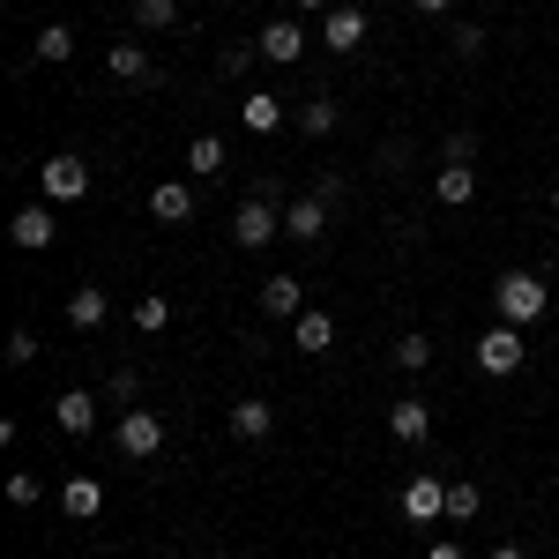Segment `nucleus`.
I'll list each match as a JSON object with an SVG mask.
<instances>
[{
  "instance_id": "9b49d317",
  "label": "nucleus",
  "mask_w": 559,
  "mask_h": 559,
  "mask_svg": "<svg viewBox=\"0 0 559 559\" xmlns=\"http://www.w3.org/2000/svg\"><path fill=\"white\" fill-rule=\"evenodd\" d=\"M150 216L157 224H194V187L187 179H157L150 187Z\"/></svg>"
},
{
  "instance_id": "f257e3e1",
  "label": "nucleus",
  "mask_w": 559,
  "mask_h": 559,
  "mask_svg": "<svg viewBox=\"0 0 559 559\" xmlns=\"http://www.w3.org/2000/svg\"><path fill=\"white\" fill-rule=\"evenodd\" d=\"M492 306H500V321H508V329H530V321H545L552 284H545V276H530V269H508V276L492 284Z\"/></svg>"
},
{
  "instance_id": "423d86ee",
  "label": "nucleus",
  "mask_w": 559,
  "mask_h": 559,
  "mask_svg": "<svg viewBox=\"0 0 559 559\" xmlns=\"http://www.w3.org/2000/svg\"><path fill=\"white\" fill-rule=\"evenodd\" d=\"M321 45H329V52H358V45H366V8L336 0V8L321 15Z\"/></svg>"
},
{
  "instance_id": "0eeeda50",
  "label": "nucleus",
  "mask_w": 559,
  "mask_h": 559,
  "mask_svg": "<svg viewBox=\"0 0 559 559\" xmlns=\"http://www.w3.org/2000/svg\"><path fill=\"white\" fill-rule=\"evenodd\" d=\"M269 432H276V403H269V395H239V403H231V440L261 448Z\"/></svg>"
},
{
  "instance_id": "412c9836",
  "label": "nucleus",
  "mask_w": 559,
  "mask_h": 559,
  "mask_svg": "<svg viewBox=\"0 0 559 559\" xmlns=\"http://www.w3.org/2000/svg\"><path fill=\"white\" fill-rule=\"evenodd\" d=\"M52 418H60V432H75V440H83V432L97 426V395H90V388H68V395L52 403Z\"/></svg>"
},
{
  "instance_id": "473e14b6",
  "label": "nucleus",
  "mask_w": 559,
  "mask_h": 559,
  "mask_svg": "<svg viewBox=\"0 0 559 559\" xmlns=\"http://www.w3.org/2000/svg\"><path fill=\"white\" fill-rule=\"evenodd\" d=\"M31 358H38V329H15L8 336V366H31Z\"/></svg>"
},
{
  "instance_id": "7ed1b4c3",
  "label": "nucleus",
  "mask_w": 559,
  "mask_h": 559,
  "mask_svg": "<svg viewBox=\"0 0 559 559\" xmlns=\"http://www.w3.org/2000/svg\"><path fill=\"white\" fill-rule=\"evenodd\" d=\"M522 329H508V321H492V329H485V336H477V366H485V373H522Z\"/></svg>"
},
{
  "instance_id": "c756f323",
  "label": "nucleus",
  "mask_w": 559,
  "mask_h": 559,
  "mask_svg": "<svg viewBox=\"0 0 559 559\" xmlns=\"http://www.w3.org/2000/svg\"><path fill=\"white\" fill-rule=\"evenodd\" d=\"M38 500H45V485H38L31 471H15V477H8V508H38Z\"/></svg>"
},
{
  "instance_id": "20e7f679",
  "label": "nucleus",
  "mask_w": 559,
  "mask_h": 559,
  "mask_svg": "<svg viewBox=\"0 0 559 559\" xmlns=\"http://www.w3.org/2000/svg\"><path fill=\"white\" fill-rule=\"evenodd\" d=\"M112 440H120V455H128V463H150V455L165 448V418H157V411H128Z\"/></svg>"
},
{
  "instance_id": "7c9ffc66",
  "label": "nucleus",
  "mask_w": 559,
  "mask_h": 559,
  "mask_svg": "<svg viewBox=\"0 0 559 559\" xmlns=\"http://www.w3.org/2000/svg\"><path fill=\"white\" fill-rule=\"evenodd\" d=\"M448 45H455V60H477V52H485V23H463Z\"/></svg>"
},
{
  "instance_id": "6e6552de",
  "label": "nucleus",
  "mask_w": 559,
  "mask_h": 559,
  "mask_svg": "<svg viewBox=\"0 0 559 559\" xmlns=\"http://www.w3.org/2000/svg\"><path fill=\"white\" fill-rule=\"evenodd\" d=\"M388 432H395L403 448H426V440H432V403H426V395H403V403L388 411Z\"/></svg>"
},
{
  "instance_id": "1a4fd4ad",
  "label": "nucleus",
  "mask_w": 559,
  "mask_h": 559,
  "mask_svg": "<svg viewBox=\"0 0 559 559\" xmlns=\"http://www.w3.org/2000/svg\"><path fill=\"white\" fill-rule=\"evenodd\" d=\"M403 515H411V522H440V515H448V485H440L432 471H418L411 485H403Z\"/></svg>"
},
{
  "instance_id": "ea45409f",
  "label": "nucleus",
  "mask_w": 559,
  "mask_h": 559,
  "mask_svg": "<svg viewBox=\"0 0 559 559\" xmlns=\"http://www.w3.org/2000/svg\"><path fill=\"white\" fill-rule=\"evenodd\" d=\"M552 210H559V187H552Z\"/></svg>"
},
{
  "instance_id": "cd10ccee",
  "label": "nucleus",
  "mask_w": 559,
  "mask_h": 559,
  "mask_svg": "<svg viewBox=\"0 0 559 559\" xmlns=\"http://www.w3.org/2000/svg\"><path fill=\"white\" fill-rule=\"evenodd\" d=\"M254 52H261V45H224V52H216V75H224V83H239V75L254 68Z\"/></svg>"
},
{
  "instance_id": "f3484780",
  "label": "nucleus",
  "mask_w": 559,
  "mask_h": 559,
  "mask_svg": "<svg viewBox=\"0 0 559 559\" xmlns=\"http://www.w3.org/2000/svg\"><path fill=\"white\" fill-rule=\"evenodd\" d=\"M105 68H112L120 83H157V60H150V45H105Z\"/></svg>"
},
{
  "instance_id": "5701e85b",
  "label": "nucleus",
  "mask_w": 559,
  "mask_h": 559,
  "mask_svg": "<svg viewBox=\"0 0 559 559\" xmlns=\"http://www.w3.org/2000/svg\"><path fill=\"white\" fill-rule=\"evenodd\" d=\"M336 120H344V112H336V97H306V105H299V128L313 134V142H321V134H336Z\"/></svg>"
},
{
  "instance_id": "39448f33",
  "label": "nucleus",
  "mask_w": 559,
  "mask_h": 559,
  "mask_svg": "<svg viewBox=\"0 0 559 559\" xmlns=\"http://www.w3.org/2000/svg\"><path fill=\"white\" fill-rule=\"evenodd\" d=\"M38 179H45V202H83L90 194V165L83 157H45Z\"/></svg>"
},
{
  "instance_id": "f704fd0d",
  "label": "nucleus",
  "mask_w": 559,
  "mask_h": 559,
  "mask_svg": "<svg viewBox=\"0 0 559 559\" xmlns=\"http://www.w3.org/2000/svg\"><path fill=\"white\" fill-rule=\"evenodd\" d=\"M477 157V134H448V165H471Z\"/></svg>"
},
{
  "instance_id": "e433bc0d",
  "label": "nucleus",
  "mask_w": 559,
  "mask_h": 559,
  "mask_svg": "<svg viewBox=\"0 0 559 559\" xmlns=\"http://www.w3.org/2000/svg\"><path fill=\"white\" fill-rule=\"evenodd\" d=\"M426 559H463V545H432V552Z\"/></svg>"
},
{
  "instance_id": "4be33fe9",
  "label": "nucleus",
  "mask_w": 559,
  "mask_h": 559,
  "mask_svg": "<svg viewBox=\"0 0 559 559\" xmlns=\"http://www.w3.org/2000/svg\"><path fill=\"white\" fill-rule=\"evenodd\" d=\"M187 173H194V179L224 173V142H216V134H194V142H187Z\"/></svg>"
},
{
  "instance_id": "ddd939ff",
  "label": "nucleus",
  "mask_w": 559,
  "mask_h": 559,
  "mask_svg": "<svg viewBox=\"0 0 559 559\" xmlns=\"http://www.w3.org/2000/svg\"><path fill=\"white\" fill-rule=\"evenodd\" d=\"M261 313H269V321H299L306 313V284L299 276H269V284H261Z\"/></svg>"
},
{
  "instance_id": "393cba45",
  "label": "nucleus",
  "mask_w": 559,
  "mask_h": 559,
  "mask_svg": "<svg viewBox=\"0 0 559 559\" xmlns=\"http://www.w3.org/2000/svg\"><path fill=\"white\" fill-rule=\"evenodd\" d=\"M165 321H173V299H165V292H142V299H134V329H142V336H157Z\"/></svg>"
},
{
  "instance_id": "bb28decb",
  "label": "nucleus",
  "mask_w": 559,
  "mask_h": 559,
  "mask_svg": "<svg viewBox=\"0 0 559 559\" xmlns=\"http://www.w3.org/2000/svg\"><path fill=\"white\" fill-rule=\"evenodd\" d=\"M134 23H142V31H173L179 0H134Z\"/></svg>"
},
{
  "instance_id": "6ab92c4d",
  "label": "nucleus",
  "mask_w": 559,
  "mask_h": 559,
  "mask_svg": "<svg viewBox=\"0 0 559 559\" xmlns=\"http://www.w3.org/2000/svg\"><path fill=\"white\" fill-rule=\"evenodd\" d=\"M239 120L254 134H276L284 128V97H276V90H247V97H239Z\"/></svg>"
},
{
  "instance_id": "a878e982",
  "label": "nucleus",
  "mask_w": 559,
  "mask_h": 559,
  "mask_svg": "<svg viewBox=\"0 0 559 559\" xmlns=\"http://www.w3.org/2000/svg\"><path fill=\"white\" fill-rule=\"evenodd\" d=\"M485 508V492H477L471 477H448V522H471Z\"/></svg>"
},
{
  "instance_id": "4c0bfd02",
  "label": "nucleus",
  "mask_w": 559,
  "mask_h": 559,
  "mask_svg": "<svg viewBox=\"0 0 559 559\" xmlns=\"http://www.w3.org/2000/svg\"><path fill=\"white\" fill-rule=\"evenodd\" d=\"M492 559H522V545H492Z\"/></svg>"
},
{
  "instance_id": "dca6fc26",
  "label": "nucleus",
  "mask_w": 559,
  "mask_h": 559,
  "mask_svg": "<svg viewBox=\"0 0 559 559\" xmlns=\"http://www.w3.org/2000/svg\"><path fill=\"white\" fill-rule=\"evenodd\" d=\"M432 194H440L448 210H471L477 202V165H440V173H432Z\"/></svg>"
},
{
  "instance_id": "c85d7f7f",
  "label": "nucleus",
  "mask_w": 559,
  "mask_h": 559,
  "mask_svg": "<svg viewBox=\"0 0 559 559\" xmlns=\"http://www.w3.org/2000/svg\"><path fill=\"white\" fill-rule=\"evenodd\" d=\"M395 366H403V373H426L432 366V336H403V344H395Z\"/></svg>"
},
{
  "instance_id": "58836bf2",
  "label": "nucleus",
  "mask_w": 559,
  "mask_h": 559,
  "mask_svg": "<svg viewBox=\"0 0 559 559\" xmlns=\"http://www.w3.org/2000/svg\"><path fill=\"white\" fill-rule=\"evenodd\" d=\"M292 8H321V15H329V8H336V0H292Z\"/></svg>"
},
{
  "instance_id": "2eb2a0df",
  "label": "nucleus",
  "mask_w": 559,
  "mask_h": 559,
  "mask_svg": "<svg viewBox=\"0 0 559 559\" xmlns=\"http://www.w3.org/2000/svg\"><path fill=\"white\" fill-rule=\"evenodd\" d=\"M329 344H336V321H329L321 306H306L299 321H292V350H299V358H321Z\"/></svg>"
},
{
  "instance_id": "c9c22d12",
  "label": "nucleus",
  "mask_w": 559,
  "mask_h": 559,
  "mask_svg": "<svg viewBox=\"0 0 559 559\" xmlns=\"http://www.w3.org/2000/svg\"><path fill=\"white\" fill-rule=\"evenodd\" d=\"M411 8H418V15H448L455 0H411Z\"/></svg>"
},
{
  "instance_id": "aec40b11",
  "label": "nucleus",
  "mask_w": 559,
  "mask_h": 559,
  "mask_svg": "<svg viewBox=\"0 0 559 559\" xmlns=\"http://www.w3.org/2000/svg\"><path fill=\"white\" fill-rule=\"evenodd\" d=\"M60 508L75 522H97L105 515V485H97V477H68V485H60Z\"/></svg>"
},
{
  "instance_id": "b1692460",
  "label": "nucleus",
  "mask_w": 559,
  "mask_h": 559,
  "mask_svg": "<svg viewBox=\"0 0 559 559\" xmlns=\"http://www.w3.org/2000/svg\"><path fill=\"white\" fill-rule=\"evenodd\" d=\"M31 52L60 68V60H75V31H68V23H45V31H38V45H31Z\"/></svg>"
},
{
  "instance_id": "9d476101",
  "label": "nucleus",
  "mask_w": 559,
  "mask_h": 559,
  "mask_svg": "<svg viewBox=\"0 0 559 559\" xmlns=\"http://www.w3.org/2000/svg\"><path fill=\"white\" fill-rule=\"evenodd\" d=\"M8 239H15L23 254H38V247H52V239H60V224H52V210H45V202H31V210H15Z\"/></svg>"
},
{
  "instance_id": "f03ea898",
  "label": "nucleus",
  "mask_w": 559,
  "mask_h": 559,
  "mask_svg": "<svg viewBox=\"0 0 559 559\" xmlns=\"http://www.w3.org/2000/svg\"><path fill=\"white\" fill-rule=\"evenodd\" d=\"M276 231H284V210H276V202H261V194H247V202L231 210V239H239L247 254H254V247H269Z\"/></svg>"
},
{
  "instance_id": "f8f14e48",
  "label": "nucleus",
  "mask_w": 559,
  "mask_h": 559,
  "mask_svg": "<svg viewBox=\"0 0 559 559\" xmlns=\"http://www.w3.org/2000/svg\"><path fill=\"white\" fill-rule=\"evenodd\" d=\"M329 231V202H313V194H299V202H284V239H299V247H313Z\"/></svg>"
},
{
  "instance_id": "a211bd4d",
  "label": "nucleus",
  "mask_w": 559,
  "mask_h": 559,
  "mask_svg": "<svg viewBox=\"0 0 559 559\" xmlns=\"http://www.w3.org/2000/svg\"><path fill=\"white\" fill-rule=\"evenodd\" d=\"M105 313H112V299H105V284H75V292H68V321H75V329H105Z\"/></svg>"
},
{
  "instance_id": "2f4dec72",
  "label": "nucleus",
  "mask_w": 559,
  "mask_h": 559,
  "mask_svg": "<svg viewBox=\"0 0 559 559\" xmlns=\"http://www.w3.org/2000/svg\"><path fill=\"white\" fill-rule=\"evenodd\" d=\"M105 395H112V403H134V395H142V373H134V366H120V373L105 381Z\"/></svg>"
},
{
  "instance_id": "4468645a",
  "label": "nucleus",
  "mask_w": 559,
  "mask_h": 559,
  "mask_svg": "<svg viewBox=\"0 0 559 559\" xmlns=\"http://www.w3.org/2000/svg\"><path fill=\"white\" fill-rule=\"evenodd\" d=\"M254 45H261V60H276V68H292V60L306 52V31L292 23V15H276V23H269V31H261Z\"/></svg>"
},
{
  "instance_id": "72a5a7b5",
  "label": "nucleus",
  "mask_w": 559,
  "mask_h": 559,
  "mask_svg": "<svg viewBox=\"0 0 559 559\" xmlns=\"http://www.w3.org/2000/svg\"><path fill=\"white\" fill-rule=\"evenodd\" d=\"M313 202L336 210V202H344V173H313Z\"/></svg>"
}]
</instances>
